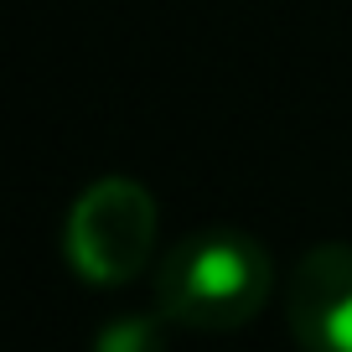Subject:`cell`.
<instances>
[{"mask_svg":"<svg viewBox=\"0 0 352 352\" xmlns=\"http://www.w3.org/2000/svg\"><path fill=\"white\" fill-rule=\"evenodd\" d=\"M275 296V259L254 233L208 223L176 239L155 270V306L187 331H239Z\"/></svg>","mask_w":352,"mask_h":352,"instance_id":"6da1fadb","label":"cell"},{"mask_svg":"<svg viewBox=\"0 0 352 352\" xmlns=\"http://www.w3.org/2000/svg\"><path fill=\"white\" fill-rule=\"evenodd\" d=\"M67 264L94 285H124L151 264L155 197L135 176H99L67 212Z\"/></svg>","mask_w":352,"mask_h":352,"instance_id":"7a4b0ae2","label":"cell"},{"mask_svg":"<svg viewBox=\"0 0 352 352\" xmlns=\"http://www.w3.org/2000/svg\"><path fill=\"white\" fill-rule=\"evenodd\" d=\"M285 321L306 352H352V243H316L300 254Z\"/></svg>","mask_w":352,"mask_h":352,"instance_id":"3957f363","label":"cell"},{"mask_svg":"<svg viewBox=\"0 0 352 352\" xmlns=\"http://www.w3.org/2000/svg\"><path fill=\"white\" fill-rule=\"evenodd\" d=\"M94 352H166V337L155 331L151 316H120L99 331Z\"/></svg>","mask_w":352,"mask_h":352,"instance_id":"277c9868","label":"cell"}]
</instances>
